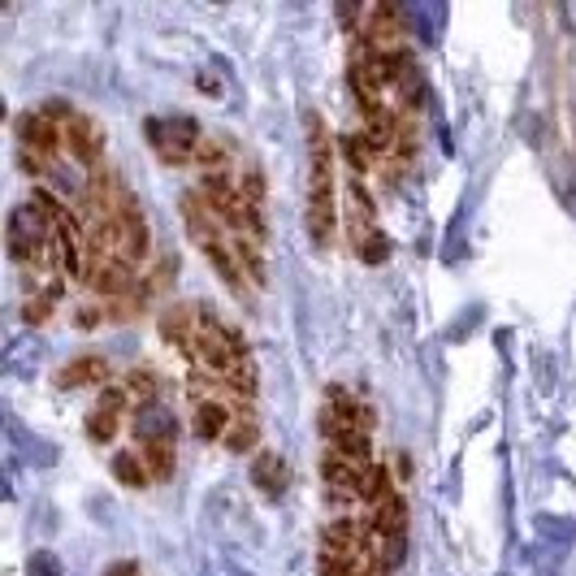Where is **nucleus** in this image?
Masks as SVG:
<instances>
[{"instance_id":"nucleus-3","label":"nucleus","mask_w":576,"mask_h":576,"mask_svg":"<svg viewBox=\"0 0 576 576\" xmlns=\"http://www.w3.org/2000/svg\"><path fill=\"white\" fill-rule=\"evenodd\" d=\"M334 139L326 122L308 118V235L317 247H329L338 230V196H334Z\"/></svg>"},{"instance_id":"nucleus-2","label":"nucleus","mask_w":576,"mask_h":576,"mask_svg":"<svg viewBox=\"0 0 576 576\" xmlns=\"http://www.w3.org/2000/svg\"><path fill=\"white\" fill-rule=\"evenodd\" d=\"M182 221H187L196 247L212 260V269L221 274V282L235 290V295H251V287L265 282V278L256 274L247 247L239 244V235L212 212V205H208L200 191H187V196H182Z\"/></svg>"},{"instance_id":"nucleus-4","label":"nucleus","mask_w":576,"mask_h":576,"mask_svg":"<svg viewBox=\"0 0 576 576\" xmlns=\"http://www.w3.org/2000/svg\"><path fill=\"white\" fill-rule=\"evenodd\" d=\"M321 434H326V451L373 455V411L347 386H329L321 404Z\"/></svg>"},{"instance_id":"nucleus-12","label":"nucleus","mask_w":576,"mask_h":576,"mask_svg":"<svg viewBox=\"0 0 576 576\" xmlns=\"http://www.w3.org/2000/svg\"><path fill=\"white\" fill-rule=\"evenodd\" d=\"M135 451L143 455V464H148L152 481H165V477L173 473V443H157V447H135Z\"/></svg>"},{"instance_id":"nucleus-13","label":"nucleus","mask_w":576,"mask_h":576,"mask_svg":"<svg viewBox=\"0 0 576 576\" xmlns=\"http://www.w3.org/2000/svg\"><path fill=\"white\" fill-rule=\"evenodd\" d=\"M31 576H61V568H57V559H52L48 550H40V555L31 559Z\"/></svg>"},{"instance_id":"nucleus-14","label":"nucleus","mask_w":576,"mask_h":576,"mask_svg":"<svg viewBox=\"0 0 576 576\" xmlns=\"http://www.w3.org/2000/svg\"><path fill=\"white\" fill-rule=\"evenodd\" d=\"M105 576H139V564H135V559H122V564H113Z\"/></svg>"},{"instance_id":"nucleus-1","label":"nucleus","mask_w":576,"mask_h":576,"mask_svg":"<svg viewBox=\"0 0 576 576\" xmlns=\"http://www.w3.org/2000/svg\"><path fill=\"white\" fill-rule=\"evenodd\" d=\"M161 334L165 342H173L191 360V373L212 377L230 399L251 408V399H256V365H251L247 342L226 321H217L212 312L196 308V304H178L161 317Z\"/></svg>"},{"instance_id":"nucleus-10","label":"nucleus","mask_w":576,"mask_h":576,"mask_svg":"<svg viewBox=\"0 0 576 576\" xmlns=\"http://www.w3.org/2000/svg\"><path fill=\"white\" fill-rule=\"evenodd\" d=\"M113 477L130 486V490H143V486H152V473H148V464H143V455L139 451H118L113 455Z\"/></svg>"},{"instance_id":"nucleus-9","label":"nucleus","mask_w":576,"mask_h":576,"mask_svg":"<svg viewBox=\"0 0 576 576\" xmlns=\"http://www.w3.org/2000/svg\"><path fill=\"white\" fill-rule=\"evenodd\" d=\"M251 481H256L260 490L274 498V494L287 490V464H282V459H278L274 451H260V455H256V468H251Z\"/></svg>"},{"instance_id":"nucleus-8","label":"nucleus","mask_w":576,"mask_h":576,"mask_svg":"<svg viewBox=\"0 0 576 576\" xmlns=\"http://www.w3.org/2000/svg\"><path fill=\"white\" fill-rule=\"evenodd\" d=\"M91 381H109V360L105 356H79L75 365L57 373V386H91Z\"/></svg>"},{"instance_id":"nucleus-5","label":"nucleus","mask_w":576,"mask_h":576,"mask_svg":"<svg viewBox=\"0 0 576 576\" xmlns=\"http://www.w3.org/2000/svg\"><path fill=\"white\" fill-rule=\"evenodd\" d=\"M205 139H208L205 130L191 122V118H182V113H173V118H152V122H148V143H152V152H157L165 165H191L200 157Z\"/></svg>"},{"instance_id":"nucleus-6","label":"nucleus","mask_w":576,"mask_h":576,"mask_svg":"<svg viewBox=\"0 0 576 576\" xmlns=\"http://www.w3.org/2000/svg\"><path fill=\"white\" fill-rule=\"evenodd\" d=\"M126 411L135 416V404H130V395L122 390V381L105 386V395L96 399V408L87 411V438H91V443H113L118 429H122Z\"/></svg>"},{"instance_id":"nucleus-7","label":"nucleus","mask_w":576,"mask_h":576,"mask_svg":"<svg viewBox=\"0 0 576 576\" xmlns=\"http://www.w3.org/2000/svg\"><path fill=\"white\" fill-rule=\"evenodd\" d=\"M173 438H178L173 411H165L161 404H148V408L135 411V443L139 447H157V443H173Z\"/></svg>"},{"instance_id":"nucleus-11","label":"nucleus","mask_w":576,"mask_h":576,"mask_svg":"<svg viewBox=\"0 0 576 576\" xmlns=\"http://www.w3.org/2000/svg\"><path fill=\"white\" fill-rule=\"evenodd\" d=\"M260 443V420H256V411H244L235 425H230V434H226V451H251Z\"/></svg>"}]
</instances>
